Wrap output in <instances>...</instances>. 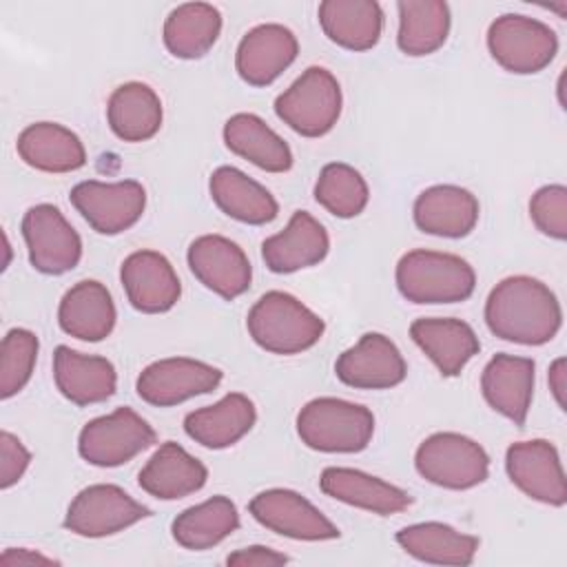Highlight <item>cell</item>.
Listing matches in <instances>:
<instances>
[{
	"label": "cell",
	"instance_id": "6da1fadb",
	"mask_svg": "<svg viewBox=\"0 0 567 567\" xmlns=\"http://www.w3.org/2000/svg\"><path fill=\"white\" fill-rule=\"evenodd\" d=\"M485 323L503 341L543 346L563 326V308L554 290L536 277L514 275L501 279L487 295Z\"/></svg>",
	"mask_w": 567,
	"mask_h": 567
},
{
	"label": "cell",
	"instance_id": "7a4b0ae2",
	"mask_svg": "<svg viewBox=\"0 0 567 567\" xmlns=\"http://www.w3.org/2000/svg\"><path fill=\"white\" fill-rule=\"evenodd\" d=\"M246 328L259 348L288 357L319 343L326 323L297 297L281 290H270L261 295L248 310Z\"/></svg>",
	"mask_w": 567,
	"mask_h": 567
},
{
	"label": "cell",
	"instance_id": "3957f363",
	"mask_svg": "<svg viewBox=\"0 0 567 567\" xmlns=\"http://www.w3.org/2000/svg\"><path fill=\"white\" fill-rule=\"evenodd\" d=\"M399 292L412 303H458L472 297L476 272L458 255L416 248L405 252L394 270Z\"/></svg>",
	"mask_w": 567,
	"mask_h": 567
},
{
	"label": "cell",
	"instance_id": "277c9868",
	"mask_svg": "<svg viewBox=\"0 0 567 567\" xmlns=\"http://www.w3.org/2000/svg\"><path fill=\"white\" fill-rule=\"evenodd\" d=\"M297 434L310 450L326 454H354L370 445L374 434V414L361 403L319 396L299 410Z\"/></svg>",
	"mask_w": 567,
	"mask_h": 567
},
{
	"label": "cell",
	"instance_id": "5b68a950",
	"mask_svg": "<svg viewBox=\"0 0 567 567\" xmlns=\"http://www.w3.org/2000/svg\"><path fill=\"white\" fill-rule=\"evenodd\" d=\"M341 106L339 80L323 66H308L275 100L277 117L303 137L330 133L341 115Z\"/></svg>",
	"mask_w": 567,
	"mask_h": 567
},
{
	"label": "cell",
	"instance_id": "8992f818",
	"mask_svg": "<svg viewBox=\"0 0 567 567\" xmlns=\"http://www.w3.org/2000/svg\"><path fill=\"white\" fill-rule=\"evenodd\" d=\"M414 467L432 485L472 489L487 481L489 456L481 443L465 434L436 432L416 447Z\"/></svg>",
	"mask_w": 567,
	"mask_h": 567
},
{
	"label": "cell",
	"instance_id": "52a82bcc",
	"mask_svg": "<svg viewBox=\"0 0 567 567\" xmlns=\"http://www.w3.org/2000/svg\"><path fill=\"white\" fill-rule=\"evenodd\" d=\"M487 49L505 71L532 75L551 64L558 53V35L536 18L505 13L489 24Z\"/></svg>",
	"mask_w": 567,
	"mask_h": 567
},
{
	"label": "cell",
	"instance_id": "ba28073f",
	"mask_svg": "<svg viewBox=\"0 0 567 567\" xmlns=\"http://www.w3.org/2000/svg\"><path fill=\"white\" fill-rule=\"evenodd\" d=\"M157 441L155 430L131 408L91 419L78 436L80 456L95 467H117L148 450Z\"/></svg>",
	"mask_w": 567,
	"mask_h": 567
},
{
	"label": "cell",
	"instance_id": "9c48e42d",
	"mask_svg": "<svg viewBox=\"0 0 567 567\" xmlns=\"http://www.w3.org/2000/svg\"><path fill=\"white\" fill-rule=\"evenodd\" d=\"M151 509L113 483L80 489L64 516V527L82 538H104L148 518Z\"/></svg>",
	"mask_w": 567,
	"mask_h": 567
},
{
	"label": "cell",
	"instance_id": "30bf717a",
	"mask_svg": "<svg viewBox=\"0 0 567 567\" xmlns=\"http://www.w3.org/2000/svg\"><path fill=\"white\" fill-rule=\"evenodd\" d=\"M69 199L95 233L120 235L144 215L146 188L137 179H86L71 188Z\"/></svg>",
	"mask_w": 567,
	"mask_h": 567
},
{
	"label": "cell",
	"instance_id": "8fae6325",
	"mask_svg": "<svg viewBox=\"0 0 567 567\" xmlns=\"http://www.w3.org/2000/svg\"><path fill=\"white\" fill-rule=\"evenodd\" d=\"M31 266L42 275H64L82 259V239L53 204H35L22 217Z\"/></svg>",
	"mask_w": 567,
	"mask_h": 567
},
{
	"label": "cell",
	"instance_id": "7c38bea8",
	"mask_svg": "<svg viewBox=\"0 0 567 567\" xmlns=\"http://www.w3.org/2000/svg\"><path fill=\"white\" fill-rule=\"evenodd\" d=\"M221 370L210 363L190 357H168L148 363L137 377L135 390L144 403L171 408L213 392L221 383Z\"/></svg>",
	"mask_w": 567,
	"mask_h": 567
},
{
	"label": "cell",
	"instance_id": "4fadbf2b",
	"mask_svg": "<svg viewBox=\"0 0 567 567\" xmlns=\"http://www.w3.org/2000/svg\"><path fill=\"white\" fill-rule=\"evenodd\" d=\"M248 512L266 529L292 540H332L339 527L295 489L272 487L250 498Z\"/></svg>",
	"mask_w": 567,
	"mask_h": 567
},
{
	"label": "cell",
	"instance_id": "5bb4252c",
	"mask_svg": "<svg viewBox=\"0 0 567 567\" xmlns=\"http://www.w3.org/2000/svg\"><path fill=\"white\" fill-rule=\"evenodd\" d=\"M509 481L529 498L563 507L567 503V481L560 454L547 439L516 441L505 452Z\"/></svg>",
	"mask_w": 567,
	"mask_h": 567
},
{
	"label": "cell",
	"instance_id": "9a60e30c",
	"mask_svg": "<svg viewBox=\"0 0 567 567\" xmlns=\"http://www.w3.org/2000/svg\"><path fill=\"white\" fill-rule=\"evenodd\" d=\"M334 374L354 390H390L408 374L405 359L396 343L381 332H365L334 361Z\"/></svg>",
	"mask_w": 567,
	"mask_h": 567
},
{
	"label": "cell",
	"instance_id": "2e32d148",
	"mask_svg": "<svg viewBox=\"0 0 567 567\" xmlns=\"http://www.w3.org/2000/svg\"><path fill=\"white\" fill-rule=\"evenodd\" d=\"M186 259L197 281L226 301L241 297L250 288L252 266L244 248L224 235L193 239Z\"/></svg>",
	"mask_w": 567,
	"mask_h": 567
},
{
	"label": "cell",
	"instance_id": "e0dca14e",
	"mask_svg": "<svg viewBox=\"0 0 567 567\" xmlns=\"http://www.w3.org/2000/svg\"><path fill=\"white\" fill-rule=\"evenodd\" d=\"M120 281L128 303L144 315L168 312L182 297V284L173 264L157 250H135L120 268Z\"/></svg>",
	"mask_w": 567,
	"mask_h": 567
},
{
	"label": "cell",
	"instance_id": "ac0fdd59",
	"mask_svg": "<svg viewBox=\"0 0 567 567\" xmlns=\"http://www.w3.org/2000/svg\"><path fill=\"white\" fill-rule=\"evenodd\" d=\"M299 53L297 35L277 22L252 27L237 44L235 69L250 86L272 84Z\"/></svg>",
	"mask_w": 567,
	"mask_h": 567
},
{
	"label": "cell",
	"instance_id": "d6986e66",
	"mask_svg": "<svg viewBox=\"0 0 567 567\" xmlns=\"http://www.w3.org/2000/svg\"><path fill=\"white\" fill-rule=\"evenodd\" d=\"M536 381V363L529 357L501 352L487 361L481 374V392L492 410L523 427L529 414Z\"/></svg>",
	"mask_w": 567,
	"mask_h": 567
},
{
	"label": "cell",
	"instance_id": "ffe728a7",
	"mask_svg": "<svg viewBox=\"0 0 567 567\" xmlns=\"http://www.w3.org/2000/svg\"><path fill=\"white\" fill-rule=\"evenodd\" d=\"M330 250L328 230L308 210H295L284 230L261 244V259L270 272L288 275L317 266Z\"/></svg>",
	"mask_w": 567,
	"mask_h": 567
},
{
	"label": "cell",
	"instance_id": "44dd1931",
	"mask_svg": "<svg viewBox=\"0 0 567 567\" xmlns=\"http://www.w3.org/2000/svg\"><path fill=\"white\" fill-rule=\"evenodd\" d=\"M478 213L476 195L454 184H436L421 190L412 206L419 230L447 239L470 235L478 221Z\"/></svg>",
	"mask_w": 567,
	"mask_h": 567
},
{
	"label": "cell",
	"instance_id": "7402d4cb",
	"mask_svg": "<svg viewBox=\"0 0 567 567\" xmlns=\"http://www.w3.org/2000/svg\"><path fill=\"white\" fill-rule=\"evenodd\" d=\"M412 341L443 377H456L481 352L474 328L454 317H421L410 326Z\"/></svg>",
	"mask_w": 567,
	"mask_h": 567
},
{
	"label": "cell",
	"instance_id": "603a6c76",
	"mask_svg": "<svg viewBox=\"0 0 567 567\" xmlns=\"http://www.w3.org/2000/svg\"><path fill=\"white\" fill-rule=\"evenodd\" d=\"M53 379L60 394L75 405L102 403L117 388L115 365L106 357L84 354L69 346H58L53 352Z\"/></svg>",
	"mask_w": 567,
	"mask_h": 567
},
{
	"label": "cell",
	"instance_id": "cb8c5ba5",
	"mask_svg": "<svg viewBox=\"0 0 567 567\" xmlns=\"http://www.w3.org/2000/svg\"><path fill=\"white\" fill-rule=\"evenodd\" d=\"M208 481L206 465L179 443H162L137 474L140 487L159 501H177L199 492Z\"/></svg>",
	"mask_w": 567,
	"mask_h": 567
},
{
	"label": "cell",
	"instance_id": "d4e9b609",
	"mask_svg": "<svg viewBox=\"0 0 567 567\" xmlns=\"http://www.w3.org/2000/svg\"><path fill=\"white\" fill-rule=\"evenodd\" d=\"M319 489L334 501L379 516L399 514L412 503L405 489L352 467H326L319 476Z\"/></svg>",
	"mask_w": 567,
	"mask_h": 567
},
{
	"label": "cell",
	"instance_id": "484cf974",
	"mask_svg": "<svg viewBox=\"0 0 567 567\" xmlns=\"http://www.w3.org/2000/svg\"><path fill=\"white\" fill-rule=\"evenodd\" d=\"M117 310L109 288L95 279H82L71 286L60 306L58 323L62 332L80 341H102L115 328Z\"/></svg>",
	"mask_w": 567,
	"mask_h": 567
},
{
	"label": "cell",
	"instance_id": "4316f807",
	"mask_svg": "<svg viewBox=\"0 0 567 567\" xmlns=\"http://www.w3.org/2000/svg\"><path fill=\"white\" fill-rule=\"evenodd\" d=\"M255 421V403L241 392H230L213 405L188 412L184 416V432L208 450H224L244 439Z\"/></svg>",
	"mask_w": 567,
	"mask_h": 567
},
{
	"label": "cell",
	"instance_id": "83f0119b",
	"mask_svg": "<svg viewBox=\"0 0 567 567\" xmlns=\"http://www.w3.org/2000/svg\"><path fill=\"white\" fill-rule=\"evenodd\" d=\"M20 159L42 173H73L86 164L82 140L58 122H33L18 135Z\"/></svg>",
	"mask_w": 567,
	"mask_h": 567
},
{
	"label": "cell",
	"instance_id": "f1b7e54d",
	"mask_svg": "<svg viewBox=\"0 0 567 567\" xmlns=\"http://www.w3.org/2000/svg\"><path fill=\"white\" fill-rule=\"evenodd\" d=\"M208 190L215 206L241 224L261 226L272 221L279 213L272 193L235 166L215 168L208 179Z\"/></svg>",
	"mask_w": 567,
	"mask_h": 567
},
{
	"label": "cell",
	"instance_id": "f546056e",
	"mask_svg": "<svg viewBox=\"0 0 567 567\" xmlns=\"http://www.w3.org/2000/svg\"><path fill=\"white\" fill-rule=\"evenodd\" d=\"M319 24L330 42L348 51L377 47L383 31V9L374 0H323Z\"/></svg>",
	"mask_w": 567,
	"mask_h": 567
},
{
	"label": "cell",
	"instance_id": "4dcf8cb0",
	"mask_svg": "<svg viewBox=\"0 0 567 567\" xmlns=\"http://www.w3.org/2000/svg\"><path fill=\"white\" fill-rule=\"evenodd\" d=\"M394 538L405 554L430 565H472L481 545L476 536L439 520L401 527Z\"/></svg>",
	"mask_w": 567,
	"mask_h": 567
},
{
	"label": "cell",
	"instance_id": "1f68e13d",
	"mask_svg": "<svg viewBox=\"0 0 567 567\" xmlns=\"http://www.w3.org/2000/svg\"><path fill=\"white\" fill-rule=\"evenodd\" d=\"M164 111L159 95L144 82L120 84L106 104V122L122 142H146L162 128Z\"/></svg>",
	"mask_w": 567,
	"mask_h": 567
},
{
	"label": "cell",
	"instance_id": "d6a6232c",
	"mask_svg": "<svg viewBox=\"0 0 567 567\" xmlns=\"http://www.w3.org/2000/svg\"><path fill=\"white\" fill-rule=\"evenodd\" d=\"M221 33V13L208 2L177 4L164 20L162 40L166 51L179 60L204 58Z\"/></svg>",
	"mask_w": 567,
	"mask_h": 567
},
{
	"label": "cell",
	"instance_id": "836d02e7",
	"mask_svg": "<svg viewBox=\"0 0 567 567\" xmlns=\"http://www.w3.org/2000/svg\"><path fill=\"white\" fill-rule=\"evenodd\" d=\"M226 146L266 173L292 168V151L259 115L235 113L224 124Z\"/></svg>",
	"mask_w": 567,
	"mask_h": 567
},
{
	"label": "cell",
	"instance_id": "e575fe53",
	"mask_svg": "<svg viewBox=\"0 0 567 567\" xmlns=\"http://www.w3.org/2000/svg\"><path fill=\"white\" fill-rule=\"evenodd\" d=\"M237 527H239L237 505L228 496L217 494L177 514L171 525V532L179 547L190 551H204L219 545Z\"/></svg>",
	"mask_w": 567,
	"mask_h": 567
},
{
	"label": "cell",
	"instance_id": "d590c367",
	"mask_svg": "<svg viewBox=\"0 0 567 567\" xmlns=\"http://www.w3.org/2000/svg\"><path fill=\"white\" fill-rule=\"evenodd\" d=\"M396 44L405 55L421 58L439 51L450 35V7L443 0H401Z\"/></svg>",
	"mask_w": 567,
	"mask_h": 567
},
{
	"label": "cell",
	"instance_id": "8d00e7d4",
	"mask_svg": "<svg viewBox=\"0 0 567 567\" xmlns=\"http://www.w3.org/2000/svg\"><path fill=\"white\" fill-rule=\"evenodd\" d=\"M315 199L330 215L339 219L357 217L365 210L370 190L363 175L343 162H330L319 171L315 184Z\"/></svg>",
	"mask_w": 567,
	"mask_h": 567
},
{
	"label": "cell",
	"instance_id": "74e56055",
	"mask_svg": "<svg viewBox=\"0 0 567 567\" xmlns=\"http://www.w3.org/2000/svg\"><path fill=\"white\" fill-rule=\"evenodd\" d=\"M40 341L27 328H11L0 346V396L11 399L31 381Z\"/></svg>",
	"mask_w": 567,
	"mask_h": 567
},
{
	"label": "cell",
	"instance_id": "f35d334b",
	"mask_svg": "<svg viewBox=\"0 0 567 567\" xmlns=\"http://www.w3.org/2000/svg\"><path fill=\"white\" fill-rule=\"evenodd\" d=\"M534 226L558 241L567 239V188L563 184L540 186L529 199Z\"/></svg>",
	"mask_w": 567,
	"mask_h": 567
},
{
	"label": "cell",
	"instance_id": "ab89813d",
	"mask_svg": "<svg viewBox=\"0 0 567 567\" xmlns=\"http://www.w3.org/2000/svg\"><path fill=\"white\" fill-rule=\"evenodd\" d=\"M31 463V452L22 445L18 436L2 430L0 432V487H13L27 472Z\"/></svg>",
	"mask_w": 567,
	"mask_h": 567
},
{
	"label": "cell",
	"instance_id": "60d3db41",
	"mask_svg": "<svg viewBox=\"0 0 567 567\" xmlns=\"http://www.w3.org/2000/svg\"><path fill=\"white\" fill-rule=\"evenodd\" d=\"M290 558L277 549H270L266 545H250L241 547L226 556L228 567H277L286 565Z\"/></svg>",
	"mask_w": 567,
	"mask_h": 567
},
{
	"label": "cell",
	"instance_id": "b9f144b4",
	"mask_svg": "<svg viewBox=\"0 0 567 567\" xmlns=\"http://www.w3.org/2000/svg\"><path fill=\"white\" fill-rule=\"evenodd\" d=\"M58 560L51 556H44L40 551L27 549V547H9L0 556V565L16 567V565H55Z\"/></svg>",
	"mask_w": 567,
	"mask_h": 567
},
{
	"label": "cell",
	"instance_id": "7bdbcfd3",
	"mask_svg": "<svg viewBox=\"0 0 567 567\" xmlns=\"http://www.w3.org/2000/svg\"><path fill=\"white\" fill-rule=\"evenodd\" d=\"M547 381H549V390L558 403L560 410H567L565 405V394H567V361L565 357H558L551 365H549V372H547Z\"/></svg>",
	"mask_w": 567,
	"mask_h": 567
},
{
	"label": "cell",
	"instance_id": "ee69618b",
	"mask_svg": "<svg viewBox=\"0 0 567 567\" xmlns=\"http://www.w3.org/2000/svg\"><path fill=\"white\" fill-rule=\"evenodd\" d=\"M2 239H4V261H2V270L9 266V257H11V246H9V237L7 233H2Z\"/></svg>",
	"mask_w": 567,
	"mask_h": 567
}]
</instances>
